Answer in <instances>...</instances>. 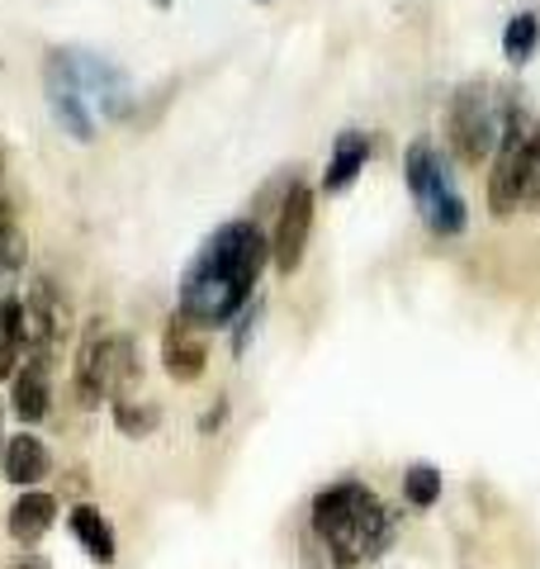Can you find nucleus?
<instances>
[{
    "instance_id": "obj_1",
    "label": "nucleus",
    "mask_w": 540,
    "mask_h": 569,
    "mask_svg": "<svg viewBox=\"0 0 540 569\" xmlns=\"http://www.w3.org/2000/svg\"><path fill=\"white\" fill-rule=\"evenodd\" d=\"M266 266H270V238L261 233V223L228 219L204 238V247L186 266V276H180L176 313L190 318L204 332L228 328L251 305Z\"/></svg>"
},
{
    "instance_id": "obj_2",
    "label": "nucleus",
    "mask_w": 540,
    "mask_h": 569,
    "mask_svg": "<svg viewBox=\"0 0 540 569\" xmlns=\"http://www.w3.org/2000/svg\"><path fill=\"white\" fill-rule=\"evenodd\" d=\"M313 537L328 550L332 569H356L380 560L393 546V512L370 485L341 479L313 498Z\"/></svg>"
},
{
    "instance_id": "obj_3",
    "label": "nucleus",
    "mask_w": 540,
    "mask_h": 569,
    "mask_svg": "<svg viewBox=\"0 0 540 569\" xmlns=\"http://www.w3.org/2000/svg\"><path fill=\"white\" fill-rule=\"evenodd\" d=\"M142 385V351L138 337L110 332L104 318H90V328L81 332L77 366H71V389H77L81 408H100L114 399H129Z\"/></svg>"
},
{
    "instance_id": "obj_4",
    "label": "nucleus",
    "mask_w": 540,
    "mask_h": 569,
    "mask_svg": "<svg viewBox=\"0 0 540 569\" xmlns=\"http://www.w3.org/2000/svg\"><path fill=\"white\" fill-rule=\"evenodd\" d=\"M521 104V91L493 81H464L446 104V142L464 167H483L498 152L508 114Z\"/></svg>"
},
{
    "instance_id": "obj_5",
    "label": "nucleus",
    "mask_w": 540,
    "mask_h": 569,
    "mask_svg": "<svg viewBox=\"0 0 540 569\" xmlns=\"http://www.w3.org/2000/svg\"><path fill=\"white\" fill-rule=\"evenodd\" d=\"M403 181H408L412 204H418L422 223L431 228V233H437V238H460L464 233L470 213H464L460 190L450 186V171L441 162V152L431 148L427 138L408 142V152H403Z\"/></svg>"
},
{
    "instance_id": "obj_6",
    "label": "nucleus",
    "mask_w": 540,
    "mask_h": 569,
    "mask_svg": "<svg viewBox=\"0 0 540 569\" xmlns=\"http://www.w3.org/2000/svg\"><path fill=\"white\" fill-rule=\"evenodd\" d=\"M43 91H48L52 119L62 123V133L71 142H96L100 138V114L90 110L77 71H71V62H67V48H48L43 52Z\"/></svg>"
},
{
    "instance_id": "obj_7",
    "label": "nucleus",
    "mask_w": 540,
    "mask_h": 569,
    "mask_svg": "<svg viewBox=\"0 0 540 569\" xmlns=\"http://www.w3.org/2000/svg\"><path fill=\"white\" fill-rule=\"evenodd\" d=\"M531 114H527V100L508 114V129L498 138V152H493V171H489V209L493 219H512L521 213V157H527V133H531Z\"/></svg>"
},
{
    "instance_id": "obj_8",
    "label": "nucleus",
    "mask_w": 540,
    "mask_h": 569,
    "mask_svg": "<svg viewBox=\"0 0 540 569\" xmlns=\"http://www.w3.org/2000/svg\"><path fill=\"white\" fill-rule=\"evenodd\" d=\"M67 62H71V71H77L90 110H96L100 119H129L133 114V86L110 58L86 52V48H67Z\"/></svg>"
},
{
    "instance_id": "obj_9",
    "label": "nucleus",
    "mask_w": 540,
    "mask_h": 569,
    "mask_svg": "<svg viewBox=\"0 0 540 569\" xmlns=\"http://www.w3.org/2000/svg\"><path fill=\"white\" fill-rule=\"evenodd\" d=\"M309 233H313V186L294 181L284 190L280 213H276V233H270V266L280 276H294L309 252Z\"/></svg>"
},
{
    "instance_id": "obj_10",
    "label": "nucleus",
    "mask_w": 540,
    "mask_h": 569,
    "mask_svg": "<svg viewBox=\"0 0 540 569\" xmlns=\"http://www.w3.org/2000/svg\"><path fill=\"white\" fill-rule=\"evenodd\" d=\"M24 309H29V347H52V351H58L71 337V328H77L71 299H67V290L52 276H39L29 284Z\"/></svg>"
},
{
    "instance_id": "obj_11",
    "label": "nucleus",
    "mask_w": 540,
    "mask_h": 569,
    "mask_svg": "<svg viewBox=\"0 0 540 569\" xmlns=\"http://www.w3.org/2000/svg\"><path fill=\"white\" fill-rule=\"evenodd\" d=\"M14 418L20 422H43L52 413V347H29L24 366L10 380V399Z\"/></svg>"
},
{
    "instance_id": "obj_12",
    "label": "nucleus",
    "mask_w": 540,
    "mask_h": 569,
    "mask_svg": "<svg viewBox=\"0 0 540 569\" xmlns=\"http://www.w3.org/2000/svg\"><path fill=\"white\" fill-rule=\"evenodd\" d=\"M161 366L176 385H194L209 366V332L194 328L190 318L171 313L167 318V332H161Z\"/></svg>"
},
{
    "instance_id": "obj_13",
    "label": "nucleus",
    "mask_w": 540,
    "mask_h": 569,
    "mask_svg": "<svg viewBox=\"0 0 540 569\" xmlns=\"http://www.w3.org/2000/svg\"><path fill=\"white\" fill-rule=\"evenodd\" d=\"M52 522H58V493H43V489H24L6 518L10 541H20V546H39L52 531Z\"/></svg>"
},
{
    "instance_id": "obj_14",
    "label": "nucleus",
    "mask_w": 540,
    "mask_h": 569,
    "mask_svg": "<svg viewBox=\"0 0 540 569\" xmlns=\"http://www.w3.org/2000/svg\"><path fill=\"white\" fill-rule=\"evenodd\" d=\"M370 152H374L370 133H360V129L337 133L332 157H328V171H322V194H341V190H351V186H356V176L366 171Z\"/></svg>"
},
{
    "instance_id": "obj_15",
    "label": "nucleus",
    "mask_w": 540,
    "mask_h": 569,
    "mask_svg": "<svg viewBox=\"0 0 540 569\" xmlns=\"http://www.w3.org/2000/svg\"><path fill=\"white\" fill-rule=\"evenodd\" d=\"M0 470H6L10 485L20 489H39L48 479V447L39 432H14L6 437V451H0Z\"/></svg>"
},
{
    "instance_id": "obj_16",
    "label": "nucleus",
    "mask_w": 540,
    "mask_h": 569,
    "mask_svg": "<svg viewBox=\"0 0 540 569\" xmlns=\"http://www.w3.org/2000/svg\"><path fill=\"white\" fill-rule=\"evenodd\" d=\"M29 356V309L20 295H0V380H14V370Z\"/></svg>"
},
{
    "instance_id": "obj_17",
    "label": "nucleus",
    "mask_w": 540,
    "mask_h": 569,
    "mask_svg": "<svg viewBox=\"0 0 540 569\" xmlns=\"http://www.w3.org/2000/svg\"><path fill=\"white\" fill-rule=\"evenodd\" d=\"M67 527H71V537L81 541V550L96 565H114V556H119V537H114V527H110V518L96 508V503H77L67 512Z\"/></svg>"
},
{
    "instance_id": "obj_18",
    "label": "nucleus",
    "mask_w": 540,
    "mask_h": 569,
    "mask_svg": "<svg viewBox=\"0 0 540 569\" xmlns=\"http://www.w3.org/2000/svg\"><path fill=\"white\" fill-rule=\"evenodd\" d=\"M24 261H29V242L20 228H14V204L0 200V284H10L20 276Z\"/></svg>"
},
{
    "instance_id": "obj_19",
    "label": "nucleus",
    "mask_w": 540,
    "mask_h": 569,
    "mask_svg": "<svg viewBox=\"0 0 540 569\" xmlns=\"http://www.w3.org/2000/svg\"><path fill=\"white\" fill-rule=\"evenodd\" d=\"M536 48H540V14H531V10L512 14V20L502 24V58L521 67L536 58Z\"/></svg>"
},
{
    "instance_id": "obj_20",
    "label": "nucleus",
    "mask_w": 540,
    "mask_h": 569,
    "mask_svg": "<svg viewBox=\"0 0 540 569\" xmlns=\"http://www.w3.org/2000/svg\"><path fill=\"white\" fill-rule=\"evenodd\" d=\"M114 427L123 437H152L157 422H161V408L157 403H142V399H114Z\"/></svg>"
},
{
    "instance_id": "obj_21",
    "label": "nucleus",
    "mask_w": 540,
    "mask_h": 569,
    "mask_svg": "<svg viewBox=\"0 0 540 569\" xmlns=\"http://www.w3.org/2000/svg\"><path fill=\"white\" fill-rule=\"evenodd\" d=\"M441 489H446V479L437 466H408L403 470V498L412 508H437Z\"/></svg>"
},
{
    "instance_id": "obj_22",
    "label": "nucleus",
    "mask_w": 540,
    "mask_h": 569,
    "mask_svg": "<svg viewBox=\"0 0 540 569\" xmlns=\"http://www.w3.org/2000/svg\"><path fill=\"white\" fill-rule=\"evenodd\" d=\"M521 209H540V119L527 133V157H521Z\"/></svg>"
},
{
    "instance_id": "obj_23",
    "label": "nucleus",
    "mask_w": 540,
    "mask_h": 569,
    "mask_svg": "<svg viewBox=\"0 0 540 569\" xmlns=\"http://www.w3.org/2000/svg\"><path fill=\"white\" fill-rule=\"evenodd\" d=\"M257 323H261V305H247L238 318H232V356H242L247 347H251V332H257Z\"/></svg>"
},
{
    "instance_id": "obj_24",
    "label": "nucleus",
    "mask_w": 540,
    "mask_h": 569,
    "mask_svg": "<svg viewBox=\"0 0 540 569\" xmlns=\"http://www.w3.org/2000/svg\"><path fill=\"white\" fill-rule=\"evenodd\" d=\"M223 418H228V399H219V403H213L209 413L200 418V432H204V437H213V432H219V427H223Z\"/></svg>"
},
{
    "instance_id": "obj_25",
    "label": "nucleus",
    "mask_w": 540,
    "mask_h": 569,
    "mask_svg": "<svg viewBox=\"0 0 540 569\" xmlns=\"http://www.w3.org/2000/svg\"><path fill=\"white\" fill-rule=\"evenodd\" d=\"M10 569H48V565H43V560H39V556H20V560H14V565H10Z\"/></svg>"
},
{
    "instance_id": "obj_26",
    "label": "nucleus",
    "mask_w": 540,
    "mask_h": 569,
    "mask_svg": "<svg viewBox=\"0 0 540 569\" xmlns=\"http://www.w3.org/2000/svg\"><path fill=\"white\" fill-rule=\"evenodd\" d=\"M0 451H6V395H0Z\"/></svg>"
},
{
    "instance_id": "obj_27",
    "label": "nucleus",
    "mask_w": 540,
    "mask_h": 569,
    "mask_svg": "<svg viewBox=\"0 0 540 569\" xmlns=\"http://www.w3.org/2000/svg\"><path fill=\"white\" fill-rule=\"evenodd\" d=\"M152 6H157V10H171V6H176V0H152Z\"/></svg>"
},
{
    "instance_id": "obj_28",
    "label": "nucleus",
    "mask_w": 540,
    "mask_h": 569,
    "mask_svg": "<svg viewBox=\"0 0 540 569\" xmlns=\"http://www.w3.org/2000/svg\"><path fill=\"white\" fill-rule=\"evenodd\" d=\"M261 6H266V0H261Z\"/></svg>"
}]
</instances>
